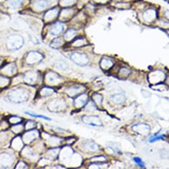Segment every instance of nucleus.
<instances>
[{
    "instance_id": "nucleus-43",
    "label": "nucleus",
    "mask_w": 169,
    "mask_h": 169,
    "mask_svg": "<svg viewBox=\"0 0 169 169\" xmlns=\"http://www.w3.org/2000/svg\"><path fill=\"white\" fill-rule=\"evenodd\" d=\"M72 13V11L70 9H65L64 11H62V12L61 13V17H64V18H66L69 17L71 13Z\"/></svg>"
},
{
    "instance_id": "nucleus-32",
    "label": "nucleus",
    "mask_w": 169,
    "mask_h": 169,
    "mask_svg": "<svg viewBox=\"0 0 169 169\" xmlns=\"http://www.w3.org/2000/svg\"><path fill=\"white\" fill-rule=\"evenodd\" d=\"M62 140L57 137H51L49 141V143L52 146H57L58 145L61 144Z\"/></svg>"
},
{
    "instance_id": "nucleus-46",
    "label": "nucleus",
    "mask_w": 169,
    "mask_h": 169,
    "mask_svg": "<svg viewBox=\"0 0 169 169\" xmlns=\"http://www.w3.org/2000/svg\"><path fill=\"white\" fill-rule=\"evenodd\" d=\"M96 1H97V2H107L108 1V0H96Z\"/></svg>"
},
{
    "instance_id": "nucleus-6",
    "label": "nucleus",
    "mask_w": 169,
    "mask_h": 169,
    "mask_svg": "<svg viewBox=\"0 0 169 169\" xmlns=\"http://www.w3.org/2000/svg\"><path fill=\"white\" fill-rule=\"evenodd\" d=\"M45 80L48 85L57 86L60 84L62 82V78L61 76L54 71H49L46 74L45 77Z\"/></svg>"
},
{
    "instance_id": "nucleus-21",
    "label": "nucleus",
    "mask_w": 169,
    "mask_h": 169,
    "mask_svg": "<svg viewBox=\"0 0 169 169\" xmlns=\"http://www.w3.org/2000/svg\"><path fill=\"white\" fill-rule=\"evenodd\" d=\"M49 5L47 0H37L33 3L34 8L36 10H42L45 9Z\"/></svg>"
},
{
    "instance_id": "nucleus-3",
    "label": "nucleus",
    "mask_w": 169,
    "mask_h": 169,
    "mask_svg": "<svg viewBox=\"0 0 169 169\" xmlns=\"http://www.w3.org/2000/svg\"><path fill=\"white\" fill-rule=\"evenodd\" d=\"M66 102L63 98H54L48 104V109L53 112H61L64 110Z\"/></svg>"
},
{
    "instance_id": "nucleus-10",
    "label": "nucleus",
    "mask_w": 169,
    "mask_h": 169,
    "mask_svg": "<svg viewBox=\"0 0 169 169\" xmlns=\"http://www.w3.org/2000/svg\"><path fill=\"white\" fill-rule=\"evenodd\" d=\"M39 80V73L35 70H31L26 72L23 77V80L27 84L35 85L38 83Z\"/></svg>"
},
{
    "instance_id": "nucleus-16",
    "label": "nucleus",
    "mask_w": 169,
    "mask_h": 169,
    "mask_svg": "<svg viewBox=\"0 0 169 169\" xmlns=\"http://www.w3.org/2000/svg\"><path fill=\"white\" fill-rule=\"evenodd\" d=\"M64 25L61 22H57L50 27L49 33L53 36H58L64 31Z\"/></svg>"
},
{
    "instance_id": "nucleus-8",
    "label": "nucleus",
    "mask_w": 169,
    "mask_h": 169,
    "mask_svg": "<svg viewBox=\"0 0 169 169\" xmlns=\"http://www.w3.org/2000/svg\"><path fill=\"white\" fill-rule=\"evenodd\" d=\"M166 79V76L161 70H155L149 74V81L152 84H157L162 83Z\"/></svg>"
},
{
    "instance_id": "nucleus-7",
    "label": "nucleus",
    "mask_w": 169,
    "mask_h": 169,
    "mask_svg": "<svg viewBox=\"0 0 169 169\" xmlns=\"http://www.w3.org/2000/svg\"><path fill=\"white\" fill-rule=\"evenodd\" d=\"M86 90V88L83 85H73L66 88L65 92L69 97H76L80 94L84 93Z\"/></svg>"
},
{
    "instance_id": "nucleus-5",
    "label": "nucleus",
    "mask_w": 169,
    "mask_h": 169,
    "mask_svg": "<svg viewBox=\"0 0 169 169\" xmlns=\"http://www.w3.org/2000/svg\"><path fill=\"white\" fill-rule=\"evenodd\" d=\"M43 59V55L37 51H31L27 54L26 63L29 65H35L39 63Z\"/></svg>"
},
{
    "instance_id": "nucleus-12",
    "label": "nucleus",
    "mask_w": 169,
    "mask_h": 169,
    "mask_svg": "<svg viewBox=\"0 0 169 169\" xmlns=\"http://www.w3.org/2000/svg\"><path fill=\"white\" fill-rule=\"evenodd\" d=\"M82 147L86 152H96L100 151V147L95 141L92 140H86L82 143Z\"/></svg>"
},
{
    "instance_id": "nucleus-35",
    "label": "nucleus",
    "mask_w": 169,
    "mask_h": 169,
    "mask_svg": "<svg viewBox=\"0 0 169 169\" xmlns=\"http://www.w3.org/2000/svg\"><path fill=\"white\" fill-rule=\"evenodd\" d=\"M110 143H111V144H108L109 147L110 149H112L113 151H114L116 153H117V154H120L121 150H120L119 147H118V145H117V143H113H113L111 142Z\"/></svg>"
},
{
    "instance_id": "nucleus-41",
    "label": "nucleus",
    "mask_w": 169,
    "mask_h": 169,
    "mask_svg": "<svg viewBox=\"0 0 169 169\" xmlns=\"http://www.w3.org/2000/svg\"><path fill=\"white\" fill-rule=\"evenodd\" d=\"M23 125H19V123L16 124V125H15V126H14V127H13V128H12L13 131L15 133H19L23 131Z\"/></svg>"
},
{
    "instance_id": "nucleus-4",
    "label": "nucleus",
    "mask_w": 169,
    "mask_h": 169,
    "mask_svg": "<svg viewBox=\"0 0 169 169\" xmlns=\"http://www.w3.org/2000/svg\"><path fill=\"white\" fill-rule=\"evenodd\" d=\"M70 60H71L74 63L80 66H84L88 65L90 62V59L84 53H74L71 55H70Z\"/></svg>"
},
{
    "instance_id": "nucleus-23",
    "label": "nucleus",
    "mask_w": 169,
    "mask_h": 169,
    "mask_svg": "<svg viewBox=\"0 0 169 169\" xmlns=\"http://www.w3.org/2000/svg\"><path fill=\"white\" fill-rule=\"evenodd\" d=\"M131 70L126 67H122L119 68L117 75L120 79H126V78L130 75Z\"/></svg>"
},
{
    "instance_id": "nucleus-11",
    "label": "nucleus",
    "mask_w": 169,
    "mask_h": 169,
    "mask_svg": "<svg viewBox=\"0 0 169 169\" xmlns=\"http://www.w3.org/2000/svg\"><path fill=\"white\" fill-rule=\"evenodd\" d=\"M82 120L86 124L95 127H100L102 125V121L98 116H84Z\"/></svg>"
},
{
    "instance_id": "nucleus-17",
    "label": "nucleus",
    "mask_w": 169,
    "mask_h": 169,
    "mask_svg": "<svg viewBox=\"0 0 169 169\" xmlns=\"http://www.w3.org/2000/svg\"><path fill=\"white\" fill-rule=\"evenodd\" d=\"M100 66L102 70L108 71L113 66V62L109 58H103L100 62Z\"/></svg>"
},
{
    "instance_id": "nucleus-1",
    "label": "nucleus",
    "mask_w": 169,
    "mask_h": 169,
    "mask_svg": "<svg viewBox=\"0 0 169 169\" xmlns=\"http://www.w3.org/2000/svg\"><path fill=\"white\" fill-rule=\"evenodd\" d=\"M30 94L25 88H17L13 89L8 94L9 100L13 103L20 104L29 100Z\"/></svg>"
},
{
    "instance_id": "nucleus-24",
    "label": "nucleus",
    "mask_w": 169,
    "mask_h": 169,
    "mask_svg": "<svg viewBox=\"0 0 169 169\" xmlns=\"http://www.w3.org/2000/svg\"><path fill=\"white\" fill-rule=\"evenodd\" d=\"M17 68L15 64H9L8 65L5 66V68L2 69V71L4 74H10V75L11 74L12 75V74H14L17 72Z\"/></svg>"
},
{
    "instance_id": "nucleus-28",
    "label": "nucleus",
    "mask_w": 169,
    "mask_h": 169,
    "mask_svg": "<svg viewBox=\"0 0 169 169\" xmlns=\"http://www.w3.org/2000/svg\"><path fill=\"white\" fill-rule=\"evenodd\" d=\"M62 45H63V40H62V39L57 38L54 39V40L50 42V46L53 49H57L58 48H60Z\"/></svg>"
},
{
    "instance_id": "nucleus-20",
    "label": "nucleus",
    "mask_w": 169,
    "mask_h": 169,
    "mask_svg": "<svg viewBox=\"0 0 169 169\" xmlns=\"http://www.w3.org/2000/svg\"><path fill=\"white\" fill-rule=\"evenodd\" d=\"M11 147L16 151H20L23 147V141L21 137H17L15 138L11 143Z\"/></svg>"
},
{
    "instance_id": "nucleus-45",
    "label": "nucleus",
    "mask_w": 169,
    "mask_h": 169,
    "mask_svg": "<svg viewBox=\"0 0 169 169\" xmlns=\"http://www.w3.org/2000/svg\"><path fill=\"white\" fill-rule=\"evenodd\" d=\"M163 137H164V135H159V136H156V137H152V138H151L150 140H149V141H150L151 143L155 142V141H156L162 139L163 138Z\"/></svg>"
},
{
    "instance_id": "nucleus-39",
    "label": "nucleus",
    "mask_w": 169,
    "mask_h": 169,
    "mask_svg": "<svg viewBox=\"0 0 169 169\" xmlns=\"http://www.w3.org/2000/svg\"><path fill=\"white\" fill-rule=\"evenodd\" d=\"M75 0H61V5L64 7H67L73 5Z\"/></svg>"
},
{
    "instance_id": "nucleus-2",
    "label": "nucleus",
    "mask_w": 169,
    "mask_h": 169,
    "mask_svg": "<svg viewBox=\"0 0 169 169\" xmlns=\"http://www.w3.org/2000/svg\"><path fill=\"white\" fill-rule=\"evenodd\" d=\"M24 44V39L19 34L11 35L6 39V47L10 50L20 49Z\"/></svg>"
},
{
    "instance_id": "nucleus-9",
    "label": "nucleus",
    "mask_w": 169,
    "mask_h": 169,
    "mask_svg": "<svg viewBox=\"0 0 169 169\" xmlns=\"http://www.w3.org/2000/svg\"><path fill=\"white\" fill-rule=\"evenodd\" d=\"M133 131L137 133V134L142 136H147L149 135L151 131V127L150 125L144 123H137L132 126Z\"/></svg>"
},
{
    "instance_id": "nucleus-15",
    "label": "nucleus",
    "mask_w": 169,
    "mask_h": 169,
    "mask_svg": "<svg viewBox=\"0 0 169 169\" xmlns=\"http://www.w3.org/2000/svg\"><path fill=\"white\" fill-rule=\"evenodd\" d=\"M88 100V96L86 94H81L79 96L74 97V106L76 108H81L87 104Z\"/></svg>"
},
{
    "instance_id": "nucleus-27",
    "label": "nucleus",
    "mask_w": 169,
    "mask_h": 169,
    "mask_svg": "<svg viewBox=\"0 0 169 169\" xmlns=\"http://www.w3.org/2000/svg\"><path fill=\"white\" fill-rule=\"evenodd\" d=\"M77 34L76 31L74 29H70L66 31L64 35V39L66 41H71L74 39Z\"/></svg>"
},
{
    "instance_id": "nucleus-30",
    "label": "nucleus",
    "mask_w": 169,
    "mask_h": 169,
    "mask_svg": "<svg viewBox=\"0 0 169 169\" xmlns=\"http://www.w3.org/2000/svg\"><path fill=\"white\" fill-rule=\"evenodd\" d=\"M92 100L96 105H101L103 101V97L101 94L98 93H94L92 95Z\"/></svg>"
},
{
    "instance_id": "nucleus-29",
    "label": "nucleus",
    "mask_w": 169,
    "mask_h": 169,
    "mask_svg": "<svg viewBox=\"0 0 169 169\" xmlns=\"http://www.w3.org/2000/svg\"><path fill=\"white\" fill-rule=\"evenodd\" d=\"M59 152H60L59 149H53L48 151L47 156H48L49 159L54 160L57 158V156L58 155H59Z\"/></svg>"
},
{
    "instance_id": "nucleus-36",
    "label": "nucleus",
    "mask_w": 169,
    "mask_h": 169,
    "mask_svg": "<svg viewBox=\"0 0 169 169\" xmlns=\"http://www.w3.org/2000/svg\"><path fill=\"white\" fill-rule=\"evenodd\" d=\"M85 109L86 110L89 112H92L93 110L96 109V105L94 104V101L92 102H87V104L85 105Z\"/></svg>"
},
{
    "instance_id": "nucleus-14",
    "label": "nucleus",
    "mask_w": 169,
    "mask_h": 169,
    "mask_svg": "<svg viewBox=\"0 0 169 169\" xmlns=\"http://www.w3.org/2000/svg\"><path fill=\"white\" fill-rule=\"evenodd\" d=\"M14 159L13 156L8 153H2L0 154V167H8L13 164Z\"/></svg>"
},
{
    "instance_id": "nucleus-25",
    "label": "nucleus",
    "mask_w": 169,
    "mask_h": 169,
    "mask_svg": "<svg viewBox=\"0 0 169 169\" xmlns=\"http://www.w3.org/2000/svg\"><path fill=\"white\" fill-rule=\"evenodd\" d=\"M23 2L24 0H9L7 4L11 9H18L23 6Z\"/></svg>"
},
{
    "instance_id": "nucleus-40",
    "label": "nucleus",
    "mask_w": 169,
    "mask_h": 169,
    "mask_svg": "<svg viewBox=\"0 0 169 169\" xmlns=\"http://www.w3.org/2000/svg\"><path fill=\"white\" fill-rule=\"evenodd\" d=\"M35 127H36V123L33 121H28L25 125V129H27V130L35 129Z\"/></svg>"
},
{
    "instance_id": "nucleus-13",
    "label": "nucleus",
    "mask_w": 169,
    "mask_h": 169,
    "mask_svg": "<svg viewBox=\"0 0 169 169\" xmlns=\"http://www.w3.org/2000/svg\"><path fill=\"white\" fill-rule=\"evenodd\" d=\"M39 135V131L36 130V129H30L29 131L26 132L25 134L23 135L22 139L23 141V143H25L26 144H29L31 142H33L35 139H37Z\"/></svg>"
},
{
    "instance_id": "nucleus-34",
    "label": "nucleus",
    "mask_w": 169,
    "mask_h": 169,
    "mask_svg": "<svg viewBox=\"0 0 169 169\" xmlns=\"http://www.w3.org/2000/svg\"><path fill=\"white\" fill-rule=\"evenodd\" d=\"M91 161L94 163H103L106 161V159L105 157L102 156V155H100V156H94L91 159Z\"/></svg>"
},
{
    "instance_id": "nucleus-18",
    "label": "nucleus",
    "mask_w": 169,
    "mask_h": 169,
    "mask_svg": "<svg viewBox=\"0 0 169 169\" xmlns=\"http://www.w3.org/2000/svg\"><path fill=\"white\" fill-rule=\"evenodd\" d=\"M58 13H59V11H58V9H57V8L50 9L45 13V19L47 21H52L55 18L57 17Z\"/></svg>"
},
{
    "instance_id": "nucleus-37",
    "label": "nucleus",
    "mask_w": 169,
    "mask_h": 169,
    "mask_svg": "<svg viewBox=\"0 0 169 169\" xmlns=\"http://www.w3.org/2000/svg\"><path fill=\"white\" fill-rule=\"evenodd\" d=\"M23 121V119L18 116H12L9 118V122L12 124H18L21 123Z\"/></svg>"
},
{
    "instance_id": "nucleus-26",
    "label": "nucleus",
    "mask_w": 169,
    "mask_h": 169,
    "mask_svg": "<svg viewBox=\"0 0 169 169\" xmlns=\"http://www.w3.org/2000/svg\"><path fill=\"white\" fill-rule=\"evenodd\" d=\"M54 93V90L50 87H44L40 90V95L42 97H48Z\"/></svg>"
},
{
    "instance_id": "nucleus-44",
    "label": "nucleus",
    "mask_w": 169,
    "mask_h": 169,
    "mask_svg": "<svg viewBox=\"0 0 169 169\" xmlns=\"http://www.w3.org/2000/svg\"><path fill=\"white\" fill-rule=\"evenodd\" d=\"M133 160H134L135 162L137 164H138L139 167H145V163H143V161L141 160L140 158H139V157H135V158L133 159Z\"/></svg>"
},
{
    "instance_id": "nucleus-38",
    "label": "nucleus",
    "mask_w": 169,
    "mask_h": 169,
    "mask_svg": "<svg viewBox=\"0 0 169 169\" xmlns=\"http://www.w3.org/2000/svg\"><path fill=\"white\" fill-rule=\"evenodd\" d=\"M9 83V80L8 78L0 76V87H3V86H7Z\"/></svg>"
},
{
    "instance_id": "nucleus-22",
    "label": "nucleus",
    "mask_w": 169,
    "mask_h": 169,
    "mask_svg": "<svg viewBox=\"0 0 169 169\" xmlns=\"http://www.w3.org/2000/svg\"><path fill=\"white\" fill-rule=\"evenodd\" d=\"M112 100L116 104H121L126 100V97L122 94H116L112 96Z\"/></svg>"
},
{
    "instance_id": "nucleus-19",
    "label": "nucleus",
    "mask_w": 169,
    "mask_h": 169,
    "mask_svg": "<svg viewBox=\"0 0 169 169\" xmlns=\"http://www.w3.org/2000/svg\"><path fill=\"white\" fill-rule=\"evenodd\" d=\"M156 11L154 9H149L143 13V18L147 22H151L156 18Z\"/></svg>"
},
{
    "instance_id": "nucleus-42",
    "label": "nucleus",
    "mask_w": 169,
    "mask_h": 169,
    "mask_svg": "<svg viewBox=\"0 0 169 169\" xmlns=\"http://www.w3.org/2000/svg\"><path fill=\"white\" fill-rule=\"evenodd\" d=\"M25 113H27V114H28L31 116L32 117H38V118H42V119H45L46 120H50V118H49V117H47L45 116H41V115H36V114H34V113H30V112H25Z\"/></svg>"
},
{
    "instance_id": "nucleus-33",
    "label": "nucleus",
    "mask_w": 169,
    "mask_h": 169,
    "mask_svg": "<svg viewBox=\"0 0 169 169\" xmlns=\"http://www.w3.org/2000/svg\"><path fill=\"white\" fill-rule=\"evenodd\" d=\"M56 66L57 68L60 69L61 70H66L68 68V64L64 61H58V62L56 64Z\"/></svg>"
},
{
    "instance_id": "nucleus-31",
    "label": "nucleus",
    "mask_w": 169,
    "mask_h": 169,
    "mask_svg": "<svg viewBox=\"0 0 169 169\" xmlns=\"http://www.w3.org/2000/svg\"><path fill=\"white\" fill-rule=\"evenodd\" d=\"M72 46H75V47H80V46H83L86 45V41L84 39H76L72 42Z\"/></svg>"
}]
</instances>
